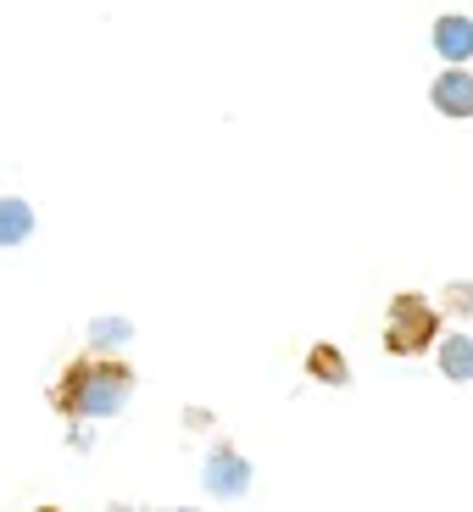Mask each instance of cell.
Here are the masks:
<instances>
[{
    "label": "cell",
    "mask_w": 473,
    "mask_h": 512,
    "mask_svg": "<svg viewBox=\"0 0 473 512\" xmlns=\"http://www.w3.org/2000/svg\"><path fill=\"white\" fill-rule=\"evenodd\" d=\"M134 396V368L117 357H73L67 373L56 379L51 401L62 418L84 423V418H117Z\"/></svg>",
    "instance_id": "6da1fadb"
},
{
    "label": "cell",
    "mask_w": 473,
    "mask_h": 512,
    "mask_svg": "<svg viewBox=\"0 0 473 512\" xmlns=\"http://www.w3.org/2000/svg\"><path fill=\"white\" fill-rule=\"evenodd\" d=\"M440 340V312L423 301V295H396L390 301V318H384V351L390 357H418Z\"/></svg>",
    "instance_id": "7a4b0ae2"
},
{
    "label": "cell",
    "mask_w": 473,
    "mask_h": 512,
    "mask_svg": "<svg viewBox=\"0 0 473 512\" xmlns=\"http://www.w3.org/2000/svg\"><path fill=\"white\" fill-rule=\"evenodd\" d=\"M206 490L212 496H245L251 490V462L240 457L234 446H212V457H206Z\"/></svg>",
    "instance_id": "3957f363"
},
{
    "label": "cell",
    "mask_w": 473,
    "mask_h": 512,
    "mask_svg": "<svg viewBox=\"0 0 473 512\" xmlns=\"http://www.w3.org/2000/svg\"><path fill=\"white\" fill-rule=\"evenodd\" d=\"M429 106H435L440 117L468 123V117H473V73H468V67H446V73L429 84Z\"/></svg>",
    "instance_id": "277c9868"
},
{
    "label": "cell",
    "mask_w": 473,
    "mask_h": 512,
    "mask_svg": "<svg viewBox=\"0 0 473 512\" xmlns=\"http://www.w3.org/2000/svg\"><path fill=\"white\" fill-rule=\"evenodd\" d=\"M435 51L446 56L451 67L468 62V56H473V17H462V12L440 17V23H435Z\"/></svg>",
    "instance_id": "5b68a950"
},
{
    "label": "cell",
    "mask_w": 473,
    "mask_h": 512,
    "mask_svg": "<svg viewBox=\"0 0 473 512\" xmlns=\"http://www.w3.org/2000/svg\"><path fill=\"white\" fill-rule=\"evenodd\" d=\"M34 234V206L23 195H0V251H12Z\"/></svg>",
    "instance_id": "8992f818"
},
{
    "label": "cell",
    "mask_w": 473,
    "mask_h": 512,
    "mask_svg": "<svg viewBox=\"0 0 473 512\" xmlns=\"http://www.w3.org/2000/svg\"><path fill=\"white\" fill-rule=\"evenodd\" d=\"M440 373L457 384H473V334H446L440 346Z\"/></svg>",
    "instance_id": "52a82bcc"
},
{
    "label": "cell",
    "mask_w": 473,
    "mask_h": 512,
    "mask_svg": "<svg viewBox=\"0 0 473 512\" xmlns=\"http://www.w3.org/2000/svg\"><path fill=\"white\" fill-rule=\"evenodd\" d=\"M307 373H312V379H323V384H346V379H351V373H346V357H340L334 346H312Z\"/></svg>",
    "instance_id": "ba28073f"
},
{
    "label": "cell",
    "mask_w": 473,
    "mask_h": 512,
    "mask_svg": "<svg viewBox=\"0 0 473 512\" xmlns=\"http://www.w3.org/2000/svg\"><path fill=\"white\" fill-rule=\"evenodd\" d=\"M123 340H134V323H123V318H95L90 323V346H123Z\"/></svg>",
    "instance_id": "9c48e42d"
},
{
    "label": "cell",
    "mask_w": 473,
    "mask_h": 512,
    "mask_svg": "<svg viewBox=\"0 0 473 512\" xmlns=\"http://www.w3.org/2000/svg\"><path fill=\"white\" fill-rule=\"evenodd\" d=\"M446 307L468 318V312H473V284H451V290H446Z\"/></svg>",
    "instance_id": "30bf717a"
},
{
    "label": "cell",
    "mask_w": 473,
    "mask_h": 512,
    "mask_svg": "<svg viewBox=\"0 0 473 512\" xmlns=\"http://www.w3.org/2000/svg\"><path fill=\"white\" fill-rule=\"evenodd\" d=\"M167 512H195V507H167Z\"/></svg>",
    "instance_id": "8fae6325"
},
{
    "label": "cell",
    "mask_w": 473,
    "mask_h": 512,
    "mask_svg": "<svg viewBox=\"0 0 473 512\" xmlns=\"http://www.w3.org/2000/svg\"><path fill=\"white\" fill-rule=\"evenodd\" d=\"M39 512H62V507H39Z\"/></svg>",
    "instance_id": "7c38bea8"
}]
</instances>
